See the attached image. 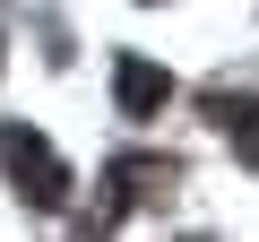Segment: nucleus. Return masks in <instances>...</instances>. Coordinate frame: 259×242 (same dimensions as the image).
Returning <instances> with one entry per match:
<instances>
[{
	"label": "nucleus",
	"instance_id": "nucleus-1",
	"mask_svg": "<svg viewBox=\"0 0 259 242\" xmlns=\"http://www.w3.org/2000/svg\"><path fill=\"white\" fill-rule=\"evenodd\" d=\"M0 173H9V190H18L26 208H61V199H69V165H61V147H52L44 130H26V121L0 130Z\"/></svg>",
	"mask_w": 259,
	"mask_h": 242
},
{
	"label": "nucleus",
	"instance_id": "nucleus-2",
	"mask_svg": "<svg viewBox=\"0 0 259 242\" xmlns=\"http://www.w3.org/2000/svg\"><path fill=\"white\" fill-rule=\"evenodd\" d=\"M112 95H121V112H130V121H147V112H164V104H173V78H164L147 52H121V61H112Z\"/></svg>",
	"mask_w": 259,
	"mask_h": 242
},
{
	"label": "nucleus",
	"instance_id": "nucleus-3",
	"mask_svg": "<svg viewBox=\"0 0 259 242\" xmlns=\"http://www.w3.org/2000/svg\"><path fill=\"white\" fill-rule=\"evenodd\" d=\"M199 112L216 121V130H233L242 165H259V95H199Z\"/></svg>",
	"mask_w": 259,
	"mask_h": 242
}]
</instances>
